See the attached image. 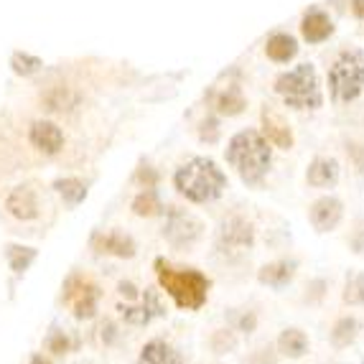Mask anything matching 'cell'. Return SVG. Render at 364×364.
<instances>
[{"instance_id":"6da1fadb","label":"cell","mask_w":364,"mask_h":364,"mask_svg":"<svg viewBox=\"0 0 364 364\" xmlns=\"http://www.w3.org/2000/svg\"><path fill=\"white\" fill-rule=\"evenodd\" d=\"M153 273H156V286L173 301L178 311H201L207 306L209 293H212V278L201 273L194 265H176V262L156 257L153 260Z\"/></svg>"},{"instance_id":"7a4b0ae2","label":"cell","mask_w":364,"mask_h":364,"mask_svg":"<svg viewBox=\"0 0 364 364\" xmlns=\"http://www.w3.org/2000/svg\"><path fill=\"white\" fill-rule=\"evenodd\" d=\"M230 178L214 158L209 156H194L183 161L176 171H173V188L181 199L188 204H214L225 196Z\"/></svg>"},{"instance_id":"3957f363","label":"cell","mask_w":364,"mask_h":364,"mask_svg":"<svg viewBox=\"0 0 364 364\" xmlns=\"http://www.w3.org/2000/svg\"><path fill=\"white\" fill-rule=\"evenodd\" d=\"M225 161L245 186H260L273 166V146L255 128L237 130L225 148Z\"/></svg>"},{"instance_id":"277c9868","label":"cell","mask_w":364,"mask_h":364,"mask_svg":"<svg viewBox=\"0 0 364 364\" xmlns=\"http://www.w3.org/2000/svg\"><path fill=\"white\" fill-rule=\"evenodd\" d=\"M275 92L283 105L298 112H314L323 105V87L314 64H298L275 79Z\"/></svg>"},{"instance_id":"5b68a950","label":"cell","mask_w":364,"mask_h":364,"mask_svg":"<svg viewBox=\"0 0 364 364\" xmlns=\"http://www.w3.org/2000/svg\"><path fill=\"white\" fill-rule=\"evenodd\" d=\"M328 97L334 105H349L364 92V51L344 49L336 54L326 74Z\"/></svg>"},{"instance_id":"8992f818","label":"cell","mask_w":364,"mask_h":364,"mask_svg":"<svg viewBox=\"0 0 364 364\" xmlns=\"http://www.w3.org/2000/svg\"><path fill=\"white\" fill-rule=\"evenodd\" d=\"M204 235H207V225H204L196 214H191L183 207H176V204L166 207L161 237H164L171 250H176V252H191V250L204 240Z\"/></svg>"},{"instance_id":"52a82bcc","label":"cell","mask_w":364,"mask_h":364,"mask_svg":"<svg viewBox=\"0 0 364 364\" xmlns=\"http://www.w3.org/2000/svg\"><path fill=\"white\" fill-rule=\"evenodd\" d=\"M100 301H102V288L97 280L77 270L67 275L61 286V304L72 311L77 321H95L100 316Z\"/></svg>"},{"instance_id":"ba28073f","label":"cell","mask_w":364,"mask_h":364,"mask_svg":"<svg viewBox=\"0 0 364 364\" xmlns=\"http://www.w3.org/2000/svg\"><path fill=\"white\" fill-rule=\"evenodd\" d=\"M168 314V306L164 301V291L158 286H146L138 301H120L117 304V316L128 326H151L156 318H164Z\"/></svg>"},{"instance_id":"9c48e42d","label":"cell","mask_w":364,"mask_h":364,"mask_svg":"<svg viewBox=\"0 0 364 364\" xmlns=\"http://www.w3.org/2000/svg\"><path fill=\"white\" fill-rule=\"evenodd\" d=\"M255 225L250 222L242 214H232L222 222L217 232V247L222 252H235V255H242L247 250L255 247Z\"/></svg>"},{"instance_id":"30bf717a","label":"cell","mask_w":364,"mask_h":364,"mask_svg":"<svg viewBox=\"0 0 364 364\" xmlns=\"http://www.w3.org/2000/svg\"><path fill=\"white\" fill-rule=\"evenodd\" d=\"M344 201L334 194H323L309 204V225L318 235H331L344 222Z\"/></svg>"},{"instance_id":"8fae6325","label":"cell","mask_w":364,"mask_h":364,"mask_svg":"<svg viewBox=\"0 0 364 364\" xmlns=\"http://www.w3.org/2000/svg\"><path fill=\"white\" fill-rule=\"evenodd\" d=\"M90 247L97 255L115 257V260H133L138 255V242L135 237L122 230H109V232H92Z\"/></svg>"},{"instance_id":"7c38bea8","label":"cell","mask_w":364,"mask_h":364,"mask_svg":"<svg viewBox=\"0 0 364 364\" xmlns=\"http://www.w3.org/2000/svg\"><path fill=\"white\" fill-rule=\"evenodd\" d=\"M28 143H31V148L38 151L41 156L54 158L64 151L67 138H64V130H61L54 120L41 117V120H33L28 125Z\"/></svg>"},{"instance_id":"4fadbf2b","label":"cell","mask_w":364,"mask_h":364,"mask_svg":"<svg viewBox=\"0 0 364 364\" xmlns=\"http://www.w3.org/2000/svg\"><path fill=\"white\" fill-rule=\"evenodd\" d=\"M6 212L18 222H36L41 217V201H38V191L31 183H21L13 186L6 196Z\"/></svg>"},{"instance_id":"5bb4252c","label":"cell","mask_w":364,"mask_h":364,"mask_svg":"<svg viewBox=\"0 0 364 364\" xmlns=\"http://www.w3.org/2000/svg\"><path fill=\"white\" fill-rule=\"evenodd\" d=\"M298 275V260L296 257H278L265 265L257 267V283L270 291H286Z\"/></svg>"},{"instance_id":"9a60e30c","label":"cell","mask_w":364,"mask_h":364,"mask_svg":"<svg viewBox=\"0 0 364 364\" xmlns=\"http://www.w3.org/2000/svg\"><path fill=\"white\" fill-rule=\"evenodd\" d=\"M260 133L267 138V143L280 151H291L296 138H293V130L288 125V120L280 115L278 109H273L270 105L260 109Z\"/></svg>"},{"instance_id":"2e32d148","label":"cell","mask_w":364,"mask_h":364,"mask_svg":"<svg viewBox=\"0 0 364 364\" xmlns=\"http://www.w3.org/2000/svg\"><path fill=\"white\" fill-rule=\"evenodd\" d=\"M341 178V166L336 158L331 156H316L309 166H306V183L311 188H318V191H326V188H334Z\"/></svg>"},{"instance_id":"e0dca14e","label":"cell","mask_w":364,"mask_h":364,"mask_svg":"<svg viewBox=\"0 0 364 364\" xmlns=\"http://www.w3.org/2000/svg\"><path fill=\"white\" fill-rule=\"evenodd\" d=\"M275 352L280 354V359H288V362H298V359L309 357L311 352L309 334L301 326L280 328V334L275 336Z\"/></svg>"},{"instance_id":"ac0fdd59","label":"cell","mask_w":364,"mask_h":364,"mask_svg":"<svg viewBox=\"0 0 364 364\" xmlns=\"http://www.w3.org/2000/svg\"><path fill=\"white\" fill-rule=\"evenodd\" d=\"M359 334H362V318L354 314H341L328 328V344L334 352H344V349L357 344Z\"/></svg>"},{"instance_id":"d6986e66","label":"cell","mask_w":364,"mask_h":364,"mask_svg":"<svg viewBox=\"0 0 364 364\" xmlns=\"http://www.w3.org/2000/svg\"><path fill=\"white\" fill-rule=\"evenodd\" d=\"M301 36L306 43H323L334 36V21L321 8H311L301 18Z\"/></svg>"},{"instance_id":"ffe728a7","label":"cell","mask_w":364,"mask_h":364,"mask_svg":"<svg viewBox=\"0 0 364 364\" xmlns=\"http://www.w3.org/2000/svg\"><path fill=\"white\" fill-rule=\"evenodd\" d=\"M138 364H186V357L171 341L156 336V339H148L140 346Z\"/></svg>"},{"instance_id":"44dd1931","label":"cell","mask_w":364,"mask_h":364,"mask_svg":"<svg viewBox=\"0 0 364 364\" xmlns=\"http://www.w3.org/2000/svg\"><path fill=\"white\" fill-rule=\"evenodd\" d=\"M212 107L219 117H237L247 109V100L237 85H227L212 95Z\"/></svg>"},{"instance_id":"7402d4cb","label":"cell","mask_w":364,"mask_h":364,"mask_svg":"<svg viewBox=\"0 0 364 364\" xmlns=\"http://www.w3.org/2000/svg\"><path fill=\"white\" fill-rule=\"evenodd\" d=\"M298 51H301L298 38L286 33V31H278L273 36H267V41H265V56L273 61V64H291L298 56Z\"/></svg>"},{"instance_id":"603a6c76","label":"cell","mask_w":364,"mask_h":364,"mask_svg":"<svg viewBox=\"0 0 364 364\" xmlns=\"http://www.w3.org/2000/svg\"><path fill=\"white\" fill-rule=\"evenodd\" d=\"M51 188H54L56 194H59V199L67 204V207H79L82 201L87 199V194H90V186H87V181H82L79 176H59L51 181Z\"/></svg>"},{"instance_id":"cb8c5ba5","label":"cell","mask_w":364,"mask_h":364,"mask_svg":"<svg viewBox=\"0 0 364 364\" xmlns=\"http://www.w3.org/2000/svg\"><path fill=\"white\" fill-rule=\"evenodd\" d=\"M130 209L140 219H156L164 217L166 204L161 199V194H158V188H140L138 194L133 196V201H130Z\"/></svg>"},{"instance_id":"d4e9b609","label":"cell","mask_w":364,"mask_h":364,"mask_svg":"<svg viewBox=\"0 0 364 364\" xmlns=\"http://www.w3.org/2000/svg\"><path fill=\"white\" fill-rule=\"evenodd\" d=\"M3 252H6L8 267H11L16 275H23L38 257L36 247H31V245H18V242H8L6 247H3Z\"/></svg>"},{"instance_id":"484cf974","label":"cell","mask_w":364,"mask_h":364,"mask_svg":"<svg viewBox=\"0 0 364 364\" xmlns=\"http://www.w3.org/2000/svg\"><path fill=\"white\" fill-rule=\"evenodd\" d=\"M237 346H240V334L232 326H219L209 331L207 349L214 357H227V354L237 352Z\"/></svg>"},{"instance_id":"4316f807","label":"cell","mask_w":364,"mask_h":364,"mask_svg":"<svg viewBox=\"0 0 364 364\" xmlns=\"http://www.w3.org/2000/svg\"><path fill=\"white\" fill-rule=\"evenodd\" d=\"M8 67H11V72L16 74V77L31 79V77H36L38 72H43V59L36 54H31V51L16 49L8 56Z\"/></svg>"},{"instance_id":"83f0119b","label":"cell","mask_w":364,"mask_h":364,"mask_svg":"<svg viewBox=\"0 0 364 364\" xmlns=\"http://www.w3.org/2000/svg\"><path fill=\"white\" fill-rule=\"evenodd\" d=\"M341 304L346 309H364V270H349L341 286Z\"/></svg>"},{"instance_id":"f1b7e54d","label":"cell","mask_w":364,"mask_h":364,"mask_svg":"<svg viewBox=\"0 0 364 364\" xmlns=\"http://www.w3.org/2000/svg\"><path fill=\"white\" fill-rule=\"evenodd\" d=\"M230 326L240 334V339H247V336H252L260 328V314L255 309H240L232 314Z\"/></svg>"},{"instance_id":"f546056e","label":"cell","mask_w":364,"mask_h":364,"mask_svg":"<svg viewBox=\"0 0 364 364\" xmlns=\"http://www.w3.org/2000/svg\"><path fill=\"white\" fill-rule=\"evenodd\" d=\"M74 346H77V341L67 331H61V328H54L49 339H46V352H51L54 357H64V354L74 352Z\"/></svg>"},{"instance_id":"4dcf8cb0","label":"cell","mask_w":364,"mask_h":364,"mask_svg":"<svg viewBox=\"0 0 364 364\" xmlns=\"http://www.w3.org/2000/svg\"><path fill=\"white\" fill-rule=\"evenodd\" d=\"M133 181L138 188H158L161 173H158L156 166H151L148 161H140L138 168H135V173H133Z\"/></svg>"},{"instance_id":"1f68e13d","label":"cell","mask_w":364,"mask_h":364,"mask_svg":"<svg viewBox=\"0 0 364 364\" xmlns=\"http://www.w3.org/2000/svg\"><path fill=\"white\" fill-rule=\"evenodd\" d=\"M199 140L207 143V146H217L219 140H222V122H219V117L207 115L199 122Z\"/></svg>"},{"instance_id":"d6a6232c","label":"cell","mask_w":364,"mask_h":364,"mask_svg":"<svg viewBox=\"0 0 364 364\" xmlns=\"http://www.w3.org/2000/svg\"><path fill=\"white\" fill-rule=\"evenodd\" d=\"M328 293V280L326 278H314L306 283L304 288V304L309 306H321L323 298H326Z\"/></svg>"},{"instance_id":"836d02e7","label":"cell","mask_w":364,"mask_h":364,"mask_svg":"<svg viewBox=\"0 0 364 364\" xmlns=\"http://www.w3.org/2000/svg\"><path fill=\"white\" fill-rule=\"evenodd\" d=\"M97 336L105 346H115L117 341H120V326H117L112 318H105V321H100V326H97Z\"/></svg>"},{"instance_id":"e575fe53","label":"cell","mask_w":364,"mask_h":364,"mask_svg":"<svg viewBox=\"0 0 364 364\" xmlns=\"http://www.w3.org/2000/svg\"><path fill=\"white\" fill-rule=\"evenodd\" d=\"M250 364H278L280 362V354L275 352V344H265V346H257L255 352L247 357Z\"/></svg>"},{"instance_id":"d590c367","label":"cell","mask_w":364,"mask_h":364,"mask_svg":"<svg viewBox=\"0 0 364 364\" xmlns=\"http://www.w3.org/2000/svg\"><path fill=\"white\" fill-rule=\"evenodd\" d=\"M346 245H349L354 255H364V217L354 222V230L346 237Z\"/></svg>"},{"instance_id":"8d00e7d4","label":"cell","mask_w":364,"mask_h":364,"mask_svg":"<svg viewBox=\"0 0 364 364\" xmlns=\"http://www.w3.org/2000/svg\"><path fill=\"white\" fill-rule=\"evenodd\" d=\"M140 293H143V288H140L135 280H120V283H117V296H120V301H138Z\"/></svg>"},{"instance_id":"74e56055","label":"cell","mask_w":364,"mask_h":364,"mask_svg":"<svg viewBox=\"0 0 364 364\" xmlns=\"http://www.w3.org/2000/svg\"><path fill=\"white\" fill-rule=\"evenodd\" d=\"M346 156L352 158V164L357 166L359 173H364V143H349L346 146Z\"/></svg>"},{"instance_id":"f35d334b","label":"cell","mask_w":364,"mask_h":364,"mask_svg":"<svg viewBox=\"0 0 364 364\" xmlns=\"http://www.w3.org/2000/svg\"><path fill=\"white\" fill-rule=\"evenodd\" d=\"M349 8H352V16L357 21H364V0H352L349 3Z\"/></svg>"},{"instance_id":"ab89813d","label":"cell","mask_w":364,"mask_h":364,"mask_svg":"<svg viewBox=\"0 0 364 364\" xmlns=\"http://www.w3.org/2000/svg\"><path fill=\"white\" fill-rule=\"evenodd\" d=\"M31 364H54V362H51L46 354H33V357H31Z\"/></svg>"}]
</instances>
